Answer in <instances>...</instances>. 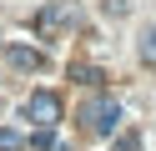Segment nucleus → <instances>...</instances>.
<instances>
[{
    "label": "nucleus",
    "mask_w": 156,
    "mask_h": 151,
    "mask_svg": "<svg viewBox=\"0 0 156 151\" xmlns=\"http://www.w3.org/2000/svg\"><path fill=\"white\" fill-rule=\"evenodd\" d=\"M76 116H81V126H86V136H111V131L121 126V106H116L111 96H86Z\"/></svg>",
    "instance_id": "obj_1"
},
{
    "label": "nucleus",
    "mask_w": 156,
    "mask_h": 151,
    "mask_svg": "<svg viewBox=\"0 0 156 151\" xmlns=\"http://www.w3.org/2000/svg\"><path fill=\"white\" fill-rule=\"evenodd\" d=\"M30 25H35V35L51 40V35H61V30L76 25V5H71V0H51V5H41V10L30 15Z\"/></svg>",
    "instance_id": "obj_2"
},
{
    "label": "nucleus",
    "mask_w": 156,
    "mask_h": 151,
    "mask_svg": "<svg viewBox=\"0 0 156 151\" xmlns=\"http://www.w3.org/2000/svg\"><path fill=\"white\" fill-rule=\"evenodd\" d=\"M20 116L30 121L35 131H51L55 121H61V96H55V91H30L25 106H20Z\"/></svg>",
    "instance_id": "obj_3"
},
{
    "label": "nucleus",
    "mask_w": 156,
    "mask_h": 151,
    "mask_svg": "<svg viewBox=\"0 0 156 151\" xmlns=\"http://www.w3.org/2000/svg\"><path fill=\"white\" fill-rule=\"evenodd\" d=\"M5 60H10L15 70H45V50L20 45V40H10V45H5Z\"/></svg>",
    "instance_id": "obj_4"
},
{
    "label": "nucleus",
    "mask_w": 156,
    "mask_h": 151,
    "mask_svg": "<svg viewBox=\"0 0 156 151\" xmlns=\"http://www.w3.org/2000/svg\"><path fill=\"white\" fill-rule=\"evenodd\" d=\"M136 56H141V66H156V25L136 30Z\"/></svg>",
    "instance_id": "obj_5"
},
{
    "label": "nucleus",
    "mask_w": 156,
    "mask_h": 151,
    "mask_svg": "<svg viewBox=\"0 0 156 151\" xmlns=\"http://www.w3.org/2000/svg\"><path fill=\"white\" fill-rule=\"evenodd\" d=\"M0 151H25V136L15 126H0Z\"/></svg>",
    "instance_id": "obj_6"
},
{
    "label": "nucleus",
    "mask_w": 156,
    "mask_h": 151,
    "mask_svg": "<svg viewBox=\"0 0 156 151\" xmlns=\"http://www.w3.org/2000/svg\"><path fill=\"white\" fill-rule=\"evenodd\" d=\"M101 15H111V20L131 15V0H101Z\"/></svg>",
    "instance_id": "obj_7"
},
{
    "label": "nucleus",
    "mask_w": 156,
    "mask_h": 151,
    "mask_svg": "<svg viewBox=\"0 0 156 151\" xmlns=\"http://www.w3.org/2000/svg\"><path fill=\"white\" fill-rule=\"evenodd\" d=\"M111 151H141V131H121Z\"/></svg>",
    "instance_id": "obj_8"
},
{
    "label": "nucleus",
    "mask_w": 156,
    "mask_h": 151,
    "mask_svg": "<svg viewBox=\"0 0 156 151\" xmlns=\"http://www.w3.org/2000/svg\"><path fill=\"white\" fill-rule=\"evenodd\" d=\"M35 146H41V151H71V146H66V141H55L51 131H41V136H35Z\"/></svg>",
    "instance_id": "obj_9"
},
{
    "label": "nucleus",
    "mask_w": 156,
    "mask_h": 151,
    "mask_svg": "<svg viewBox=\"0 0 156 151\" xmlns=\"http://www.w3.org/2000/svg\"><path fill=\"white\" fill-rule=\"evenodd\" d=\"M71 76H81L86 86H96V81H101V70H96V66H71Z\"/></svg>",
    "instance_id": "obj_10"
}]
</instances>
